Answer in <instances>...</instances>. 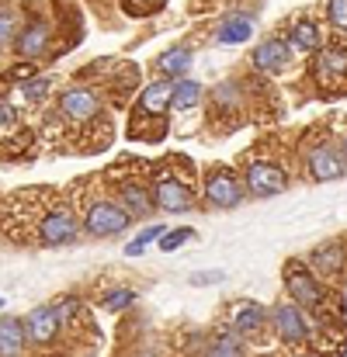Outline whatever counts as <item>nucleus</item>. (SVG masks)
I'll return each instance as SVG.
<instances>
[{
  "label": "nucleus",
  "mask_w": 347,
  "mask_h": 357,
  "mask_svg": "<svg viewBox=\"0 0 347 357\" xmlns=\"http://www.w3.org/2000/svg\"><path fill=\"white\" fill-rule=\"evenodd\" d=\"M128 219H132V212H128L125 205H115V202H98V205H91V208H87L84 226H87V233H91V236H115V233H121V229L128 226Z\"/></svg>",
  "instance_id": "f257e3e1"
},
{
  "label": "nucleus",
  "mask_w": 347,
  "mask_h": 357,
  "mask_svg": "<svg viewBox=\"0 0 347 357\" xmlns=\"http://www.w3.org/2000/svg\"><path fill=\"white\" fill-rule=\"evenodd\" d=\"M77 233H80L77 219H73L66 208H52V212L42 215V222H38V229H35V239H38L42 246H59V243H73Z\"/></svg>",
  "instance_id": "f03ea898"
},
{
  "label": "nucleus",
  "mask_w": 347,
  "mask_h": 357,
  "mask_svg": "<svg viewBox=\"0 0 347 357\" xmlns=\"http://www.w3.org/2000/svg\"><path fill=\"white\" fill-rule=\"evenodd\" d=\"M153 202L163 208V212H191V191L184 181L170 177V174H160L153 181Z\"/></svg>",
  "instance_id": "7ed1b4c3"
},
{
  "label": "nucleus",
  "mask_w": 347,
  "mask_h": 357,
  "mask_svg": "<svg viewBox=\"0 0 347 357\" xmlns=\"http://www.w3.org/2000/svg\"><path fill=\"white\" fill-rule=\"evenodd\" d=\"M205 198L216 208H236L243 202V188H239V181L232 177L230 170H216L209 177V184H205Z\"/></svg>",
  "instance_id": "20e7f679"
},
{
  "label": "nucleus",
  "mask_w": 347,
  "mask_h": 357,
  "mask_svg": "<svg viewBox=\"0 0 347 357\" xmlns=\"http://www.w3.org/2000/svg\"><path fill=\"white\" fill-rule=\"evenodd\" d=\"M285 284H288V291H292V298L299 302V305H320L323 302V291L316 288V281H313V274L295 260L292 267H288V274H285Z\"/></svg>",
  "instance_id": "39448f33"
},
{
  "label": "nucleus",
  "mask_w": 347,
  "mask_h": 357,
  "mask_svg": "<svg viewBox=\"0 0 347 357\" xmlns=\"http://www.w3.org/2000/svg\"><path fill=\"white\" fill-rule=\"evenodd\" d=\"M59 312H56V305H38L28 319H24V337L31 340V344H49L52 337H56V330H59Z\"/></svg>",
  "instance_id": "423d86ee"
},
{
  "label": "nucleus",
  "mask_w": 347,
  "mask_h": 357,
  "mask_svg": "<svg viewBox=\"0 0 347 357\" xmlns=\"http://www.w3.org/2000/svg\"><path fill=\"white\" fill-rule=\"evenodd\" d=\"M246 188L257 195V198H271L278 191H285V174L271 163H253L246 170Z\"/></svg>",
  "instance_id": "0eeeda50"
},
{
  "label": "nucleus",
  "mask_w": 347,
  "mask_h": 357,
  "mask_svg": "<svg viewBox=\"0 0 347 357\" xmlns=\"http://www.w3.org/2000/svg\"><path fill=\"white\" fill-rule=\"evenodd\" d=\"M274 323H278V333H281L285 344H302L309 337V323H306V316L295 305H278L274 309Z\"/></svg>",
  "instance_id": "6e6552de"
},
{
  "label": "nucleus",
  "mask_w": 347,
  "mask_h": 357,
  "mask_svg": "<svg viewBox=\"0 0 347 357\" xmlns=\"http://www.w3.org/2000/svg\"><path fill=\"white\" fill-rule=\"evenodd\" d=\"M59 108H63V115H70L73 121H87L98 115V94L94 91H84V87L66 91L59 98Z\"/></svg>",
  "instance_id": "1a4fd4ad"
},
{
  "label": "nucleus",
  "mask_w": 347,
  "mask_h": 357,
  "mask_svg": "<svg viewBox=\"0 0 347 357\" xmlns=\"http://www.w3.org/2000/svg\"><path fill=\"white\" fill-rule=\"evenodd\" d=\"M316 77L323 87H334L347 77V52L341 49H323L320 59H316Z\"/></svg>",
  "instance_id": "9d476101"
},
{
  "label": "nucleus",
  "mask_w": 347,
  "mask_h": 357,
  "mask_svg": "<svg viewBox=\"0 0 347 357\" xmlns=\"http://www.w3.org/2000/svg\"><path fill=\"white\" fill-rule=\"evenodd\" d=\"M253 66L264 70V73H281V70L288 66V49H285V42L271 38V42L257 45V52H253Z\"/></svg>",
  "instance_id": "9b49d317"
},
{
  "label": "nucleus",
  "mask_w": 347,
  "mask_h": 357,
  "mask_svg": "<svg viewBox=\"0 0 347 357\" xmlns=\"http://www.w3.org/2000/svg\"><path fill=\"white\" fill-rule=\"evenodd\" d=\"M309 174L316 181H341L344 177V163L334 149H316L309 153Z\"/></svg>",
  "instance_id": "f8f14e48"
},
{
  "label": "nucleus",
  "mask_w": 347,
  "mask_h": 357,
  "mask_svg": "<svg viewBox=\"0 0 347 357\" xmlns=\"http://www.w3.org/2000/svg\"><path fill=\"white\" fill-rule=\"evenodd\" d=\"M230 323H232V330L250 333V330H257L264 323V309L257 302H236L230 309Z\"/></svg>",
  "instance_id": "ddd939ff"
},
{
  "label": "nucleus",
  "mask_w": 347,
  "mask_h": 357,
  "mask_svg": "<svg viewBox=\"0 0 347 357\" xmlns=\"http://www.w3.org/2000/svg\"><path fill=\"white\" fill-rule=\"evenodd\" d=\"M170 101H174V84L160 80V84H149V87L142 91L139 108H142V112H149V115H160V112H163Z\"/></svg>",
  "instance_id": "4468645a"
},
{
  "label": "nucleus",
  "mask_w": 347,
  "mask_h": 357,
  "mask_svg": "<svg viewBox=\"0 0 347 357\" xmlns=\"http://www.w3.org/2000/svg\"><path fill=\"white\" fill-rule=\"evenodd\" d=\"M24 323L17 319H0V357H17L24 347Z\"/></svg>",
  "instance_id": "2eb2a0df"
},
{
  "label": "nucleus",
  "mask_w": 347,
  "mask_h": 357,
  "mask_svg": "<svg viewBox=\"0 0 347 357\" xmlns=\"http://www.w3.org/2000/svg\"><path fill=\"white\" fill-rule=\"evenodd\" d=\"M253 31V17L250 14H232L230 21L219 28V42L223 45H236V42H246Z\"/></svg>",
  "instance_id": "dca6fc26"
},
{
  "label": "nucleus",
  "mask_w": 347,
  "mask_h": 357,
  "mask_svg": "<svg viewBox=\"0 0 347 357\" xmlns=\"http://www.w3.org/2000/svg\"><path fill=\"white\" fill-rule=\"evenodd\" d=\"M313 267H316L320 274H337V271L344 267V250H341V243H323V246L313 253Z\"/></svg>",
  "instance_id": "f3484780"
},
{
  "label": "nucleus",
  "mask_w": 347,
  "mask_h": 357,
  "mask_svg": "<svg viewBox=\"0 0 347 357\" xmlns=\"http://www.w3.org/2000/svg\"><path fill=\"white\" fill-rule=\"evenodd\" d=\"M45 45H49V28H45V24H31V28L17 38V52L28 56V59H31V56H42Z\"/></svg>",
  "instance_id": "a211bd4d"
},
{
  "label": "nucleus",
  "mask_w": 347,
  "mask_h": 357,
  "mask_svg": "<svg viewBox=\"0 0 347 357\" xmlns=\"http://www.w3.org/2000/svg\"><path fill=\"white\" fill-rule=\"evenodd\" d=\"M188 66H191V49H184V45L167 49V52L156 59V70H160V73H167V77H181Z\"/></svg>",
  "instance_id": "6ab92c4d"
},
{
  "label": "nucleus",
  "mask_w": 347,
  "mask_h": 357,
  "mask_svg": "<svg viewBox=\"0 0 347 357\" xmlns=\"http://www.w3.org/2000/svg\"><path fill=\"white\" fill-rule=\"evenodd\" d=\"M121 205H125L132 215L149 212V195H146V188H139V184H121Z\"/></svg>",
  "instance_id": "aec40b11"
},
{
  "label": "nucleus",
  "mask_w": 347,
  "mask_h": 357,
  "mask_svg": "<svg viewBox=\"0 0 347 357\" xmlns=\"http://www.w3.org/2000/svg\"><path fill=\"white\" fill-rule=\"evenodd\" d=\"M198 98H202V84H195V80L174 84V105H177V108H195Z\"/></svg>",
  "instance_id": "412c9836"
},
{
  "label": "nucleus",
  "mask_w": 347,
  "mask_h": 357,
  "mask_svg": "<svg viewBox=\"0 0 347 357\" xmlns=\"http://www.w3.org/2000/svg\"><path fill=\"white\" fill-rule=\"evenodd\" d=\"M292 42H295L299 49H316V45H320V28H316L313 21H299V24L292 28Z\"/></svg>",
  "instance_id": "4be33fe9"
},
{
  "label": "nucleus",
  "mask_w": 347,
  "mask_h": 357,
  "mask_svg": "<svg viewBox=\"0 0 347 357\" xmlns=\"http://www.w3.org/2000/svg\"><path fill=\"white\" fill-rule=\"evenodd\" d=\"M160 236H163V226H149V229H142V233H139V239H132V243L125 246V253H128V257H139L149 243H156Z\"/></svg>",
  "instance_id": "5701e85b"
},
{
  "label": "nucleus",
  "mask_w": 347,
  "mask_h": 357,
  "mask_svg": "<svg viewBox=\"0 0 347 357\" xmlns=\"http://www.w3.org/2000/svg\"><path fill=\"white\" fill-rule=\"evenodd\" d=\"M209 357H243V347H239L232 337H219V340L209 347Z\"/></svg>",
  "instance_id": "b1692460"
},
{
  "label": "nucleus",
  "mask_w": 347,
  "mask_h": 357,
  "mask_svg": "<svg viewBox=\"0 0 347 357\" xmlns=\"http://www.w3.org/2000/svg\"><path fill=\"white\" fill-rule=\"evenodd\" d=\"M191 236H195L191 229H174V233H163V236L156 239V243H160V250H167V253H174L177 246H184V243H188V239H191Z\"/></svg>",
  "instance_id": "393cba45"
},
{
  "label": "nucleus",
  "mask_w": 347,
  "mask_h": 357,
  "mask_svg": "<svg viewBox=\"0 0 347 357\" xmlns=\"http://www.w3.org/2000/svg\"><path fill=\"white\" fill-rule=\"evenodd\" d=\"M327 14H330V24L347 31V0H327Z\"/></svg>",
  "instance_id": "a878e982"
},
{
  "label": "nucleus",
  "mask_w": 347,
  "mask_h": 357,
  "mask_svg": "<svg viewBox=\"0 0 347 357\" xmlns=\"http://www.w3.org/2000/svg\"><path fill=\"white\" fill-rule=\"evenodd\" d=\"M135 302V291H128V288H118V291H112L108 298H105V305L112 309V312H118V309H128Z\"/></svg>",
  "instance_id": "bb28decb"
},
{
  "label": "nucleus",
  "mask_w": 347,
  "mask_h": 357,
  "mask_svg": "<svg viewBox=\"0 0 347 357\" xmlns=\"http://www.w3.org/2000/svg\"><path fill=\"white\" fill-rule=\"evenodd\" d=\"M14 28H17V17L10 10H0V49L7 42H14Z\"/></svg>",
  "instance_id": "cd10ccee"
},
{
  "label": "nucleus",
  "mask_w": 347,
  "mask_h": 357,
  "mask_svg": "<svg viewBox=\"0 0 347 357\" xmlns=\"http://www.w3.org/2000/svg\"><path fill=\"white\" fill-rule=\"evenodd\" d=\"M45 91H49V80H31V84H24V98H31V101L45 98Z\"/></svg>",
  "instance_id": "c85d7f7f"
},
{
  "label": "nucleus",
  "mask_w": 347,
  "mask_h": 357,
  "mask_svg": "<svg viewBox=\"0 0 347 357\" xmlns=\"http://www.w3.org/2000/svg\"><path fill=\"white\" fill-rule=\"evenodd\" d=\"M223 271H209V274H191V284H219Z\"/></svg>",
  "instance_id": "c756f323"
},
{
  "label": "nucleus",
  "mask_w": 347,
  "mask_h": 357,
  "mask_svg": "<svg viewBox=\"0 0 347 357\" xmlns=\"http://www.w3.org/2000/svg\"><path fill=\"white\" fill-rule=\"evenodd\" d=\"M14 121H17V115H14V108H10L7 101H0V125H7V128H10Z\"/></svg>",
  "instance_id": "7c9ffc66"
},
{
  "label": "nucleus",
  "mask_w": 347,
  "mask_h": 357,
  "mask_svg": "<svg viewBox=\"0 0 347 357\" xmlns=\"http://www.w3.org/2000/svg\"><path fill=\"white\" fill-rule=\"evenodd\" d=\"M125 3H142V7H149V3H160V0H125Z\"/></svg>",
  "instance_id": "2f4dec72"
},
{
  "label": "nucleus",
  "mask_w": 347,
  "mask_h": 357,
  "mask_svg": "<svg viewBox=\"0 0 347 357\" xmlns=\"http://www.w3.org/2000/svg\"><path fill=\"white\" fill-rule=\"evenodd\" d=\"M0 305H3V298H0Z\"/></svg>",
  "instance_id": "473e14b6"
}]
</instances>
